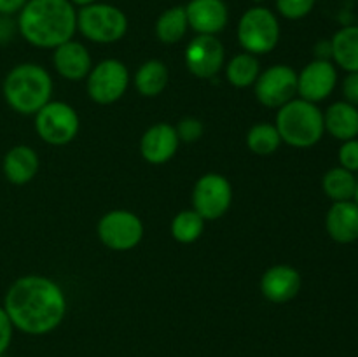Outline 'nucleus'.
<instances>
[{
	"label": "nucleus",
	"mask_w": 358,
	"mask_h": 357,
	"mask_svg": "<svg viewBox=\"0 0 358 357\" xmlns=\"http://www.w3.org/2000/svg\"><path fill=\"white\" fill-rule=\"evenodd\" d=\"M3 310L14 329L31 336L55 331L66 315V298L55 280L42 275L17 279L7 289Z\"/></svg>",
	"instance_id": "1"
},
{
	"label": "nucleus",
	"mask_w": 358,
	"mask_h": 357,
	"mask_svg": "<svg viewBox=\"0 0 358 357\" xmlns=\"http://www.w3.org/2000/svg\"><path fill=\"white\" fill-rule=\"evenodd\" d=\"M17 30L28 44L55 49L72 41L77 10L70 0H28L17 16Z\"/></svg>",
	"instance_id": "2"
},
{
	"label": "nucleus",
	"mask_w": 358,
	"mask_h": 357,
	"mask_svg": "<svg viewBox=\"0 0 358 357\" xmlns=\"http://www.w3.org/2000/svg\"><path fill=\"white\" fill-rule=\"evenodd\" d=\"M2 93L7 105L17 114H37L51 102L52 79L48 70L37 63H20L3 79Z\"/></svg>",
	"instance_id": "3"
},
{
	"label": "nucleus",
	"mask_w": 358,
	"mask_h": 357,
	"mask_svg": "<svg viewBox=\"0 0 358 357\" xmlns=\"http://www.w3.org/2000/svg\"><path fill=\"white\" fill-rule=\"evenodd\" d=\"M275 126L282 142L297 149H308L317 146L324 136V112L317 107V104L294 98L278 108Z\"/></svg>",
	"instance_id": "4"
},
{
	"label": "nucleus",
	"mask_w": 358,
	"mask_h": 357,
	"mask_svg": "<svg viewBox=\"0 0 358 357\" xmlns=\"http://www.w3.org/2000/svg\"><path fill=\"white\" fill-rule=\"evenodd\" d=\"M77 30L91 42L114 44L128 31V18L110 4H90L77 13Z\"/></svg>",
	"instance_id": "5"
},
{
	"label": "nucleus",
	"mask_w": 358,
	"mask_h": 357,
	"mask_svg": "<svg viewBox=\"0 0 358 357\" xmlns=\"http://www.w3.org/2000/svg\"><path fill=\"white\" fill-rule=\"evenodd\" d=\"M238 41L250 55H268L280 41L278 18L268 7H252L245 10L238 23Z\"/></svg>",
	"instance_id": "6"
},
{
	"label": "nucleus",
	"mask_w": 358,
	"mask_h": 357,
	"mask_svg": "<svg viewBox=\"0 0 358 357\" xmlns=\"http://www.w3.org/2000/svg\"><path fill=\"white\" fill-rule=\"evenodd\" d=\"M79 115L72 105L65 102H48L35 114V130L44 142L51 146H65L79 133Z\"/></svg>",
	"instance_id": "7"
},
{
	"label": "nucleus",
	"mask_w": 358,
	"mask_h": 357,
	"mask_svg": "<svg viewBox=\"0 0 358 357\" xmlns=\"http://www.w3.org/2000/svg\"><path fill=\"white\" fill-rule=\"evenodd\" d=\"M98 237L112 251H131L142 241L143 224L136 214L112 210L98 220Z\"/></svg>",
	"instance_id": "8"
},
{
	"label": "nucleus",
	"mask_w": 358,
	"mask_h": 357,
	"mask_svg": "<svg viewBox=\"0 0 358 357\" xmlns=\"http://www.w3.org/2000/svg\"><path fill=\"white\" fill-rule=\"evenodd\" d=\"M129 84V72L119 59L108 58L91 69L87 76V94L100 105L117 102L126 93Z\"/></svg>",
	"instance_id": "9"
},
{
	"label": "nucleus",
	"mask_w": 358,
	"mask_h": 357,
	"mask_svg": "<svg viewBox=\"0 0 358 357\" xmlns=\"http://www.w3.org/2000/svg\"><path fill=\"white\" fill-rule=\"evenodd\" d=\"M233 188L224 175L205 174L192 189V206L205 220H215L229 210Z\"/></svg>",
	"instance_id": "10"
},
{
	"label": "nucleus",
	"mask_w": 358,
	"mask_h": 357,
	"mask_svg": "<svg viewBox=\"0 0 358 357\" xmlns=\"http://www.w3.org/2000/svg\"><path fill=\"white\" fill-rule=\"evenodd\" d=\"M254 86L255 98L264 107L280 108L297 94V74L289 65H273L259 74Z\"/></svg>",
	"instance_id": "11"
},
{
	"label": "nucleus",
	"mask_w": 358,
	"mask_h": 357,
	"mask_svg": "<svg viewBox=\"0 0 358 357\" xmlns=\"http://www.w3.org/2000/svg\"><path fill=\"white\" fill-rule=\"evenodd\" d=\"M224 56V46L215 35H198L185 49V65L192 76L210 79L222 69Z\"/></svg>",
	"instance_id": "12"
},
{
	"label": "nucleus",
	"mask_w": 358,
	"mask_h": 357,
	"mask_svg": "<svg viewBox=\"0 0 358 357\" xmlns=\"http://www.w3.org/2000/svg\"><path fill=\"white\" fill-rule=\"evenodd\" d=\"M338 84V70L331 59H313L297 76V94L303 100L318 104L332 94Z\"/></svg>",
	"instance_id": "13"
},
{
	"label": "nucleus",
	"mask_w": 358,
	"mask_h": 357,
	"mask_svg": "<svg viewBox=\"0 0 358 357\" xmlns=\"http://www.w3.org/2000/svg\"><path fill=\"white\" fill-rule=\"evenodd\" d=\"M189 27L198 35H217L226 28L229 10L224 0H191L185 6Z\"/></svg>",
	"instance_id": "14"
},
{
	"label": "nucleus",
	"mask_w": 358,
	"mask_h": 357,
	"mask_svg": "<svg viewBox=\"0 0 358 357\" xmlns=\"http://www.w3.org/2000/svg\"><path fill=\"white\" fill-rule=\"evenodd\" d=\"M177 128L168 122H157L143 133L140 140V153L150 164H163L175 156L178 149Z\"/></svg>",
	"instance_id": "15"
},
{
	"label": "nucleus",
	"mask_w": 358,
	"mask_h": 357,
	"mask_svg": "<svg viewBox=\"0 0 358 357\" xmlns=\"http://www.w3.org/2000/svg\"><path fill=\"white\" fill-rule=\"evenodd\" d=\"M299 272L289 265L271 266L261 279V290L268 301L275 304L289 303L301 290Z\"/></svg>",
	"instance_id": "16"
},
{
	"label": "nucleus",
	"mask_w": 358,
	"mask_h": 357,
	"mask_svg": "<svg viewBox=\"0 0 358 357\" xmlns=\"http://www.w3.org/2000/svg\"><path fill=\"white\" fill-rule=\"evenodd\" d=\"M52 63H55L56 72L66 80H80L90 76L91 66V55L80 42L69 41L65 44L55 48L52 52Z\"/></svg>",
	"instance_id": "17"
},
{
	"label": "nucleus",
	"mask_w": 358,
	"mask_h": 357,
	"mask_svg": "<svg viewBox=\"0 0 358 357\" xmlns=\"http://www.w3.org/2000/svg\"><path fill=\"white\" fill-rule=\"evenodd\" d=\"M325 230L338 244H353L358 240V205L353 200L334 202L325 216Z\"/></svg>",
	"instance_id": "18"
},
{
	"label": "nucleus",
	"mask_w": 358,
	"mask_h": 357,
	"mask_svg": "<svg viewBox=\"0 0 358 357\" xmlns=\"http://www.w3.org/2000/svg\"><path fill=\"white\" fill-rule=\"evenodd\" d=\"M3 175L14 186H24L37 175L38 156L30 146H16L3 156Z\"/></svg>",
	"instance_id": "19"
},
{
	"label": "nucleus",
	"mask_w": 358,
	"mask_h": 357,
	"mask_svg": "<svg viewBox=\"0 0 358 357\" xmlns=\"http://www.w3.org/2000/svg\"><path fill=\"white\" fill-rule=\"evenodd\" d=\"M325 132L331 133L334 139L346 140L358 136V107L341 100L332 104L324 114Z\"/></svg>",
	"instance_id": "20"
},
{
	"label": "nucleus",
	"mask_w": 358,
	"mask_h": 357,
	"mask_svg": "<svg viewBox=\"0 0 358 357\" xmlns=\"http://www.w3.org/2000/svg\"><path fill=\"white\" fill-rule=\"evenodd\" d=\"M332 59L346 72H358V24L339 28L331 38Z\"/></svg>",
	"instance_id": "21"
},
{
	"label": "nucleus",
	"mask_w": 358,
	"mask_h": 357,
	"mask_svg": "<svg viewBox=\"0 0 358 357\" xmlns=\"http://www.w3.org/2000/svg\"><path fill=\"white\" fill-rule=\"evenodd\" d=\"M166 65L159 59H149L135 74V86L142 97H157L168 84Z\"/></svg>",
	"instance_id": "22"
},
{
	"label": "nucleus",
	"mask_w": 358,
	"mask_h": 357,
	"mask_svg": "<svg viewBox=\"0 0 358 357\" xmlns=\"http://www.w3.org/2000/svg\"><path fill=\"white\" fill-rule=\"evenodd\" d=\"M355 174L343 167L331 168L322 178V188L324 192L332 200V202H348L353 200L357 191Z\"/></svg>",
	"instance_id": "23"
},
{
	"label": "nucleus",
	"mask_w": 358,
	"mask_h": 357,
	"mask_svg": "<svg viewBox=\"0 0 358 357\" xmlns=\"http://www.w3.org/2000/svg\"><path fill=\"white\" fill-rule=\"evenodd\" d=\"M189 28L187 14H185V7H170L164 10L156 21V35L161 42L164 44H177L182 41Z\"/></svg>",
	"instance_id": "24"
},
{
	"label": "nucleus",
	"mask_w": 358,
	"mask_h": 357,
	"mask_svg": "<svg viewBox=\"0 0 358 357\" xmlns=\"http://www.w3.org/2000/svg\"><path fill=\"white\" fill-rule=\"evenodd\" d=\"M259 74H261V65L259 59L250 52H241L236 55L226 66L227 80L234 88H248L255 84Z\"/></svg>",
	"instance_id": "25"
},
{
	"label": "nucleus",
	"mask_w": 358,
	"mask_h": 357,
	"mask_svg": "<svg viewBox=\"0 0 358 357\" xmlns=\"http://www.w3.org/2000/svg\"><path fill=\"white\" fill-rule=\"evenodd\" d=\"M280 144H282L280 133L271 122H257L247 133L248 149L259 156H269V154L276 153Z\"/></svg>",
	"instance_id": "26"
},
{
	"label": "nucleus",
	"mask_w": 358,
	"mask_h": 357,
	"mask_svg": "<svg viewBox=\"0 0 358 357\" xmlns=\"http://www.w3.org/2000/svg\"><path fill=\"white\" fill-rule=\"evenodd\" d=\"M205 230V219L196 210H184L171 220V234L180 244H192Z\"/></svg>",
	"instance_id": "27"
},
{
	"label": "nucleus",
	"mask_w": 358,
	"mask_h": 357,
	"mask_svg": "<svg viewBox=\"0 0 358 357\" xmlns=\"http://www.w3.org/2000/svg\"><path fill=\"white\" fill-rule=\"evenodd\" d=\"M317 0H276V9L287 20H303L313 10Z\"/></svg>",
	"instance_id": "28"
},
{
	"label": "nucleus",
	"mask_w": 358,
	"mask_h": 357,
	"mask_svg": "<svg viewBox=\"0 0 358 357\" xmlns=\"http://www.w3.org/2000/svg\"><path fill=\"white\" fill-rule=\"evenodd\" d=\"M339 167L346 168L350 172H358V139H352L343 142V146L339 147Z\"/></svg>",
	"instance_id": "29"
},
{
	"label": "nucleus",
	"mask_w": 358,
	"mask_h": 357,
	"mask_svg": "<svg viewBox=\"0 0 358 357\" xmlns=\"http://www.w3.org/2000/svg\"><path fill=\"white\" fill-rule=\"evenodd\" d=\"M203 132H205V126L196 118H184L177 126L178 139L184 140V142H196V140L201 139Z\"/></svg>",
	"instance_id": "30"
},
{
	"label": "nucleus",
	"mask_w": 358,
	"mask_h": 357,
	"mask_svg": "<svg viewBox=\"0 0 358 357\" xmlns=\"http://www.w3.org/2000/svg\"><path fill=\"white\" fill-rule=\"evenodd\" d=\"M14 335V326L10 322L9 315L3 310V307H0V356L7 352V349L10 346Z\"/></svg>",
	"instance_id": "31"
},
{
	"label": "nucleus",
	"mask_w": 358,
	"mask_h": 357,
	"mask_svg": "<svg viewBox=\"0 0 358 357\" xmlns=\"http://www.w3.org/2000/svg\"><path fill=\"white\" fill-rule=\"evenodd\" d=\"M343 94L345 102L358 107V72H350L343 80Z\"/></svg>",
	"instance_id": "32"
},
{
	"label": "nucleus",
	"mask_w": 358,
	"mask_h": 357,
	"mask_svg": "<svg viewBox=\"0 0 358 357\" xmlns=\"http://www.w3.org/2000/svg\"><path fill=\"white\" fill-rule=\"evenodd\" d=\"M28 0H0V14L20 13Z\"/></svg>",
	"instance_id": "33"
},
{
	"label": "nucleus",
	"mask_w": 358,
	"mask_h": 357,
	"mask_svg": "<svg viewBox=\"0 0 358 357\" xmlns=\"http://www.w3.org/2000/svg\"><path fill=\"white\" fill-rule=\"evenodd\" d=\"M315 51H317V59H329V58H332L331 41H324V42H320V44H317Z\"/></svg>",
	"instance_id": "34"
},
{
	"label": "nucleus",
	"mask_w": 358,
	"mask_h": 357,
	"mask_svg": "<svg viewBox=\"0 0 358 357\" xmlns=\"http://www.w3.org/2000/svg\"><path fill=\"white\" fill-rule=\"evenodd\" d=\"M70 2H72L73 6L84 7V6H90V4H94V2H96V0H70Z\"/></svg>",
	"instance_id": "35"
},
{
	"label": "nucleus",
	"mask_w": 358,
	"mask_h": 357,
	"mask_svg": "<svg viewBox=\"0 0 358 357\" xmlns=\"http://www.w3.org/2000/svg\"><path fill=\"white\" fill-rule=\"evenodd\" d=\"M353 202L358 205V181H357V191H355V196H353Z\"/></svg>",
	"instance_id": "36"
},
{
	"label": "nucleus",
	"mask_w": 358,
	"mask_h": 357,
	"mask_svg": "<svg viewBox=\"0 0 358 357\" xmlns=\"http://www.w3.org/2000/svg\"><path fill=\"white\" fill-rule=\"evenodd\" d=\"M255 2H262V0H255Z\"/></svg>",
	"instance_id": "37"
}]
</instances>
